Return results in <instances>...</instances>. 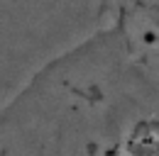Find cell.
Masks as SVG:
<instances>
[{
	"label": "cell",
	"instance_id": "obj_2",
	"mask_svg": "<svg viewBox=\"0 0 159 156\" xmlns=\"http://www.w3.org/2000/svg\"><path fill=\"white\" fill-rule=\"evenodd\" d=\"M105 24L159 58V0H98Z\"/></svg>",
	"mask_w": 159,
	"mask_h": 156
},
{
	"label": "cell",
	"instance_id": "obj_1",
	"mask_svg": "<svg viewBox=\"0 0 159 156\" xmlns=\"http://www.w3.org/2000/svg\"><path fill=\"white\" fill-rule=\"evenodd\" d=\"M0 156H159V58L98 27L0 105Z\"/></svg>",
	"mask_w": 159,
	"mask_h": 156
}]
</instances>
